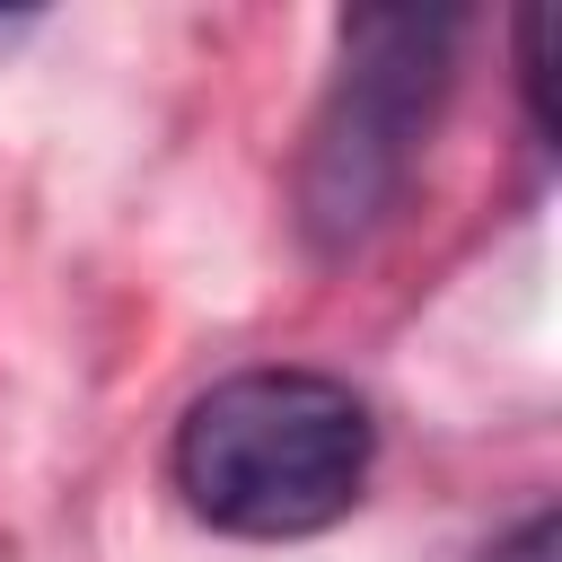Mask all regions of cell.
<instances>
[{"label": "cell", "mask_w": 562, "mask_h": 562, "mask_svg": "<svg viewBox=\"0 0 562 562\" xmlns=\"http://www.w3.org/2000/svg\"><path fill=\"white\" fill-rule=\"evenodd\" d=\"M369 404L325 369H237L176 422V492L220 536H316L369 483Z\"/></svg>", "instance_id": "cell-1"}, {"label": "cell", "mask_w": 562, "mask_h": 562, "mask_svg": "<svg viewBox=\"0 0 562 562\" xmlns=\"http://www.w3.org/2000/svg\"><path fill=\"white\" fill-rule=\"evenodd\" d=\"M457 35H465V9H351L342 18V70L299 158V228L316 255L360 246L395 211L413 149L448 97Z\"/></svg>", "instance_id": "cell-2"}, {"label": "cell", "mask_w": 562, "mask_h": 562, "mask_svg": "<svg viewBox=\"0 0 562 562\" xmlns=\"http://www.w3.org/2000/svg\"><path fill=\"white\" fill-rule=\"evenodd\" d=\"M518 79H527V114H536V132H544V9L518 18Z\"/></svg>", "instance_id": "cell-3"}, {"label": "cell", "mask_w": 562, "mask_h": 562, "mask_svg": "<svg viewBox=\"0 0 562 562\" xmlns=\"http://www.w3.org/2000/svg\"><path fill=\"white\" fill-rule=\"evenodd\" d=\"M553 536H562V518H553V509H527V527H518L509 544H492L483 562H553Z\"/></svg>", "instance_id": "cell-4"}]
</instances>
